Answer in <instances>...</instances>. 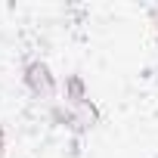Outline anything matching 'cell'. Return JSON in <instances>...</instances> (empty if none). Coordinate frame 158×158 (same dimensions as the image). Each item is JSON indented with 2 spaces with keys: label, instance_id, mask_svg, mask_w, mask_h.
Here are the masks:
<instances>
[{
  "label": "cell",
  "instance_id": "1",
  "mask_svg": "<svg viewBox=\"0 0 158 158\" xmlns=\"http://www.w3.org/2000/svg\"><path fill=\"white\" fill-rule=\"evenodd\" d=\"M22 84L31 90V96L37 99H53L59 93V84H56V74L50 71V65L44 59H31L25 68H22Z\"/></svg>",
  "mask_w": 158,
  "mask_h": 158
},
{
  "label": "cell",
  "instance_id": "2",
  "mask_svg": "<svg viewBox=\"0 0 158 158\" xmlns=\"http://www.w3.org/2000/svg\"><path fill=\"white\" fill-rule=\"evenodd\" d=\"M62 93H65V106H71V109L84 106V102L90 99L87 84H84V77H81V74H68V77H65V84H62Z\"/></svg>",
  "mask_w": 158,
  "mask_h": 158
},
{
  "label": "cell",
  "instance_id": "3",
  "mask_svg": "<svg viewBox=\"0 0 158 158\" xmlns=\"http://www.w3.org/2000/svg\"><path fill=\"white\" fill-rule=\"evenodd\" d=\"M3 136H6V133H3V127H0V158H3V152H6V143H3Z\"/></svg>",
  "mask_w": 158,
  "mask_h": 158
}]
</instances>
